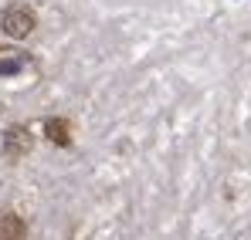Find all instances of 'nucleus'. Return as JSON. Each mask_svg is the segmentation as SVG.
Returning a JSON list of instances; mask_svg holds the SVG:
<instances>
[{"mask_svg": "<svg viewBox=\"0 0 251 240\" xmlns=\"http://www.w3.org/2000/svg\"><path fill=\"white\" fill-rule=\"evenodd\" d=\"M34 27H38V14L27 3H10L0 17V31L14 41H24L27 34H34Z\"/></svg>", "mask_w": 251, "mask_h": 240, "instance_id": "nucleus-1", "label": "nucleus"}, {"mask_svg": "<svg viewBox=\"0 0 251 240\" xmlns=\"http://www.w3.org/2000/svg\"><path fill=\"white\" fill-rule=\"evenodd\" d=\"M31 146H34V135H31L27 125H10V129L3 132V156H7V159H21V156H27Z\"/></svg>", "mask_w": 251, "mask_h": 240, "instance_id": "nucleus-2", "label": "nucleus"}, {"mask_svg": "<svg viewBox=\"0 0 251 240\" xmlns=\"http://www.w3.org/2000/svg\"><path fill=\"white\" fill-rule=\"evenodd\" d=\"M27 227L14 210H0V240H24Z\"/></svg>", "mask_w": 251, "mask_h": 240, "instance_id": "nucleus-3", "label": "nucleus"}, {"mask_svg": "<svg viewBox=\"0 0 251 240\" xmlns=\"http://www.w3.org/2000/svg\"><path fill=\"white\" fill-rule=\"evenodd\" d=\"M44 135H48V142L68 149L72 146V122L68 119H48L44 122Z\"/></svg>", "mask_w": 251, "mask_h": 240, "instance_id": "nucleus-4", "label": "nucleus"}, {"mask_svg": "<svg viewBox=\"0 0 251 240\" xmlns=\"http://www.w3.org/2000/svg\"><path fill=\"white\" fill-rule=\"evenodd\" d=\"M21 68H27V58H24L21 51L3 47V51H0V78H10V75H17Z\"/></svg>", "mask_w": 251, "mask_h": 240, "instance_id": "nucleus-5", "label": "nucleus"}]
</instances>
